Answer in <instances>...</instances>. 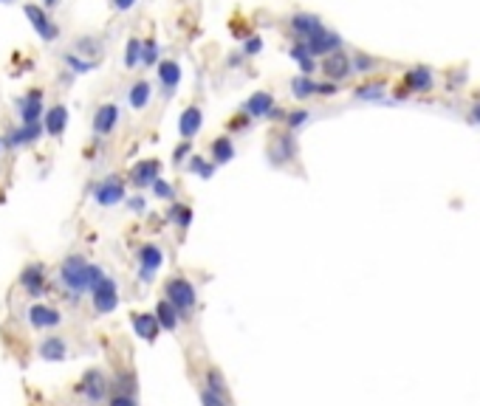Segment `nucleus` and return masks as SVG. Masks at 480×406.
Instances as JSON below:
<instances>
[{"mask_svg": "<svg viewBox=\"0 0 480 406\" xmlns=\"http://www.w3.org/2000/svg\"><path fill=\"white\" fill-rule=\"evenodd\" d=\"M339 93V82H333V79H319V85H316V97L319 99H331V97H336Z\"/></svg>", "mask_w": 480, "mask_h": 406, "instance_id": "obj_42", "label": "nucleus"}, {"mask_svg": "<svg viewBox=\"0 0 480 406\" xmlns=\"http://www.w3.org/2000/svg\"><path fill=\"white\" fill-rule=\"evenodd\" d=\"M105 277L102 266H94V262H88L82 254H68L60 266V279L68 291L74 296H82V294H90L97 288V282Z\"/></svg>", "mask_w": 480, "mask_h": 406, "instance_id": "obj_1", "label": "nucleus"}, {"mask_svg": "<svg viewBox=\"0 0 480 406\" xmlns=\"http://www.w3.org/2000/svg\"><path fill=\"white\" fill-rule=\"evenodd\" d=\"M130 325L136 330V336L144 339V342H155L158 330H162V322H158L155 310H153V314H133L130 316Z\"/></svg>", "mask_w": 480, "mask_h": 406, "instance_id": "obj_22", "label": "nucleus"}, {"mask_svg": "<svg viewBox=\"0 0 480 406\" xmlns=\"http://www.w3.org/2000/svg\"><path fill=\"white\" fill-rule=\"evenodd\" d=\"M323 26H325L323 17L314 14V12H294V14L288 17V29H291L294 40H308V37H314Z\"/></svg>", "mask_w": 480, "mask_h": 406, "instance_id": "obj_13", "label": "nucleus"}, {"mask_svg": "<svg viewBox=\"0 0 480 406\" xmlns=\"http://www.w3.org/2000/svg\"><path fill=\"white\" fill-rule=\"evenodd\" d=\"M469 113H472V122H477V125H480V102H475Z\"/></svg>", "mask_w": 480, "mask_h": 406, "instance_id": "obj_48", "label": "nucleus"}, {"mask_svg": "<svg viewBox=\"0 0 480 406\" xmlns=\"http://www.w3.org/2000/svg\"><path fill=\"white\" fill-rule=\"evenodd\" d=\"M79 392L90 401V403H99L108 392V378L99 372V370H88L82 375V384H79Z\"/></svg>", "mask_w": 480, "mask_h": 406, "instance_id": "obj_20", "label": "nucleus"}, {"mask_svg": "<svg viewBox=\"0 0 480 406\" xmlns=\"http://www.w3.org/2000/svg\"><path fill=\"white\" fill-rule=\"evenodd\" d=\"M153 99V85L147 79H139V82H133L130 90H127V105L133 110H144Z\"/></svg>", "mask_w": 480, "mask_h": 406, "instance_id": "obj_30", "label": "nucleus"}, {"mask_svg": "<svg viewBox=\"0 0 480 406\" xmlns=\"http://www.w3.org/2000/svg\"><path fill=\"white\" fill-rule=\"evenodd\" d=\"M286 113H288V110L277 105V107H274V110H271V116H268V118H271V122H286Z\"/></svg>", "mask_w": 480, "mask_h": 406, "instance_id": "obj_47", "label": "nucleus"}, {"mask_svg": "<svg viewBox=\"0 0 480 406\" xmlns=\"http://www.w3.org/2000/svg\"><path fill=\"white\" fill-rule=\"evenodd\" d=\"M401 88L407 93H429L435 90V71H432L429 65H413L404 71V82Z\"/></svg>", "mask_w": 480, "mask_h": 406, "instance_id": "obj_8", "label": "nucleus"}, {"mask_svg": "<svg viewBox=\"0 0 480 406\" xmlns=\"http://www.w3.org/2000/svg\"><path fill=\"white\" fill-rule=\"evenodd\" d=\"M319 74H323V79H333V82H345L353 77V60L351 54H345V49L342 51H333L328 57L319 60Z\"/></svg>", "mask_w": 480, "mask_h": 406, "instance_id": "obj_4", "label": "nucleus"}, {"mask_svg": "<svg viewBox=\"0 0 480 406\" xmlns=\"http://www.w3.org/2000/svg\"><path fill=\"white\" fill-rule=\"evenodd\" d=\"M167 220H170L173 226H178L181 231H187V229L192 226V209L184 206V203H173V206L167 209Z\"/></svg>", "mask_w": 480, "mask_h": 406, "instance_id": "obj_32", "label": "nucleus"}, {"mask_svg": "<svg viewBox=\"0 0 480 406\" xmlns=\"http://www.w3.org/2000/svg\"><path fill=\"white\" fill-rule=\"evenodd\" d=\"M65 65L71 68L74 74H90V71L97 68L94 60H82V57H77V54H68V57H65Z\"/></svg>", "mask_w": 480, "mask_h": 406, "instance_id": "obj_38", "label": "nucleus"}, {"mask_svg": "<svg viewBox=\"0 0 480 406\" xmlns=\"http://www.w3.org/2000/svg\"><path fill=\"white\" fill-rule=\"evenodd\" d=\"M17 116H20V125H37V122H42L45 107H42V90L40 88L29 90L26 97L17 99Z\"/></svg>", "mask_w": 480, "mask_h": 406, "instance_id": "obj_11", "label": "nucleus"}, {"mask_svg": "<svg viewBox=\"0 0 480 406\" xmlns=\"http://www.w3.org/2000/svg\"><path fill=\"white\" fill-rule=\"evenodd\" d=\"M37 353H40L42 361H51V364H57V361H65V355H68V344H65V339H62V336H49V339H42V342H40Z\"/></svg>", "mask_w": 480, "mask_h": 406, "instance_id": "obj_25", "label": "nucleus"}, {"mask_svg": "<svg viewBox=\"0 0 480 406\" xmlns=\"http://www.w3.org/2000/svg\"><path fill=\"white\" fill-rule=\"evenodd\" d=\"M6 147V138H0V150H3Z\"/></svg>", "mask_w": 480, "mask_h": 406, "instance_id": "obj_50", "label": "nucleus"}, {"mask_svg": "<svg viewBox=\"0 0 480 406\" xmlns=\"http://www.w3.org/2000/svg\"><path fill=\"white\" fill-rule=\"evenodd\" d=\"M308 118H311V110L308 107H294V110H288L286 113V130H291V133H296L300 127H305L308 125Z\"/></svg>", "mask_w": 480, "mask_h": 406, "instance_id": "obj_36", "label": "nucleus"}, {"mask_svg": "<svg viewBox=\"0 0 480 406\" xmlns=\"http://www.w3.org/2000/svg\"><path fill=\"white\" fill-rule=\"evenodd\" d=\"M45 133V125L37 122V125H20V127H12L6 133V147L17 150V147H26V144H34V141H40Z\"/></svg>", "mask_w": 480, "mask_h": 406, "instance_id": "obj_17", "label": "nucleus"}, {"mask_svg": "<svg viewBox=\"0 0 480 406\" xmlns=\"http://www.w3.org/2000/svg\"><path fill=\"white\" fill-rule=\"evenodd\" d=\"M127 206H130V212H139V214H142V212L147 209V201H144L142 195H136V198L127 201Z\"/></svg>", "mask_w": 480, "mask_h": 406, "instance_id": "obj_46", "label": "nucleus"}, {"mask_svg": "<svg viewBox=\"0 0 480 406\" xmlns=\"http://www.w3.org/2000/svg\"><path fill=\"white\" fill-rule=\"evenodd\" d=\"M187 170H190L192 175H198L201 181H210V178L215 175V170H218V164H215L212 158L207 161L203 155H192V158H190V164H187Z\"/></svg>", "mask_w": 480, "mask_h": 406, "instance_id": "obj_33", "label": "nucleus"}, {"mask_svg": "<svg viewBox=\"0 0 480 406\" xmlns=\"http://www.w3.org/2000/svg\"><path fill=\"white\" fill-rule=\"evenodd\" d=\"M162 62V45L155 42V37H147L144 45H142V65L144 68H155Z\"/></svg>", "mask_w": 480, "mask_h": 406, "instance_id": "obj_35", "label": "nucleus"}, {"mask_svg": "<svg viewBox=\"0 0 480 406\" xmlns=\"http://www.w3.org/2000/svg\"><path fill=\"white\" fill-rule=\"evenodd\" d=\"M158 178H162V161L158 158H142L139 164H133V170L127 175V181L136 186V189H147L153 186Z\"/></svg>", "mask_w": 480, "mask_h": 406, "instance_id": "obj_12", "label": "nucleus"}, {"mask_svg": "<svg viewBox=\"0 0 480 406\" xmlns=\"http://www.w3.org/2000/svg\"><path fill=\"white\" fill-rule=\"evenodd\" d=\"M26 17H29V23H31V29L37 31V37L40 40H45V42H54L57 37H60V26L49 17V12H45V6H37V3H29L26 9Z\"/></svg>", "mask_w": 480, "mask_h": 406, "instance_id": "obj_7", "label": "nucleus"}, {"mask_svg": "<svg viewBox=\"0 0 480 406\" xmlns=\"http://www.w3.org/2000/svg\"><path fill=\"white\" fill-rule=\"evenodd\" d=\"M136 3H139V0H110V6L116 12H130Z\"/></svg>", "mask_w": 480, "mask_h": 406, "instance_id": "obj_45", "label": "nucleus"}, {"mask_svg": "<svg viewBox=\"0 0 480 406\" xmlns=\"http://www.w3.org/2000/svg\"><path fill=\"white\" fill-rule=\"evenodd\" d=\"M308 49H311V54L316 57V60H323V57H328V54H333V51H342L345 49V40H342V34L339 31H333V29H328V26H323L314 37H308V40H303Z\"/></svg>", "mask_w": 480, "mask_h": 406, "instance_id": "obj_6", "label": "nucleus"}, {"mask_svg": "<svg viewBox=\"0 0 480 406\" xmlns=\"http://www.w3.org/2000/svg\"><path fill=\"white\" fill-rule=\"evenodd\" d=\"M263 51V37L260 34H249L243 40V57H257Z\"/></svg>", "mask_w": 480, "mask_h": 406, "instance_id": "obj_40", "label": "nucleus"}, {"mask_svg": "<svg viewBox=\"0 0 480 406\" xmlns=\"http://www.w3.org/2000/svg\"><path fill=\"white\" fill-rule=\"evenodd\" d=\"M288 57L296 62V68H300V74H308L314 77L316 71H319V60L311 54V49L303 42V40H294L291 42V49H288Z\"/></svg>", "mask_w": 480, "mask_h": 406, "instance_id": "obj_21", "label": "nucleus"}, {"mask_svg": "<svg viewBox=\"0 0 480 406\" xmlns=\"http://www.w3.org/2000/svg\"><path fill=\"white\" fill-rule=\"evenodd\" d=\"M384 93H387V82H381V79H364L362 85L353 88V99H359V102H381Z\"/></svg>", "mask_w": 480, "mask_h": 406, "instance_id": "obj_27", "label": "nucleus"}, {"mask_svg": "<svg viewBox=\"0 0 480 406\" xmlns=\"http://www.w3.org/2000/svg\"><path fill=\"white\" fill-rule=\"evenodd\" d=\"M266 158L271 166H277V170H283V166L294 164L296 158V136L291 130H274L268 144H266Z\"/></svg>", "mask_w": 480, "mask_h": 406, "instance_id": "obj_3", "label": "nucleus"}, {"mask_svg": "<svg viewBox=\"0 0 480 406\" xmlns=\"http://www.w3.org/2000/svg\"><path fill=\"white\" fill-rule=\"evenodd\" d=\"M155 77H158V85H162V90H164V97L170 99L173 93L178 90V85H181V65L175 62V60H162L155 65Z\"/></svg>", "mask_w": 480, "mask_h": 406, "instance_id": "obj_14", "label": "nucleus"}, {"mask_svg": "<svg viewBox=\"0 0 480 406\" xmlns=\"http://www.w3.org/2000/svg\"><path fill=\"white\" fill-rule=\"evenodd\" d=\"M119 116H122L119 105H113V102L99 105L97 113H94V133H97L99 138H102V136H110L113 130H116V125H119Z\"/></svg>", "mask_w": 480, "mask_h": 406, "instance_id": "obj_16", "label": "nucleus"}, {"mask_svg": "<svg viewBox=\"0 0 480 406\" xmlns=\"http://www.w3.org/2000/svg\"><path fill=\"white\" fill-rule=\"evenodd\" d=\"M351 60H353V74H362V77H370L381 68V62L373 54H364V51H353Z\"/></svg>", "mask_w": 480, "mask_h": 406, "instance_id": "obj_31", "label": "nucleus"}, {"mask_svg": "<svg viewBox=\"0 0 480 406\" xmlns=\"http://www.w3.org/2000/svg\"><path fill=\"white\" fill-rule=\"evenodd\" d=\"M20 285H23V291H26L29 296H34V299H40L45 294V271H42L40 262L37 266H29L20 274Z\"/></svg>", "mask_w": 480, "mask_h": 406, "instance_id": "obj_23", "label": "nucleus"}, {"mask_svg": "<svg viewBox=\"0 0 480 406\" xmlns=\"http://www.w3.org/2000/svg\"><path fill=\"white\" fill-rule=\"evenodd\" d=\"M251 122H255V118H251L249 113H243V110H240V113H238V116L232 118V122H229V133H238V130H246V127H249Z\"/></svg>", "mask_w": 480, "mask_h": 406, "instance_id": "obj_43", "label": "nucleus"}, {"mask_svg": "<svg viewBox=\"0 0 480 406\" xmlns=\"http://www.w3.org/2000/svg\"><path fill=\"white\" fill-rule=\"evenodd\" d=\"M42 6L45 9H54V6H60V0H42Z\"/></svg>", "mask_w": 480, "mask_h": 406, "instance_id": "obj_49", "label": "nucleus"}, {"mask_svg": "<svg viewBox=\"0 0 480 406\" xmlns=\"http://www.w3.org/2000/svg\"><path fill=\"white\" fill-rule=\"evenodd\" d=\"M201 127H203V110H201V105H187L184 110H181V116H178V136L192 141L201 133Z\"/></svg>", "mask_w": 480, "mask_h": 406, "instance_id": "obj_15", "label": "nucleus"}, {"mask_svg": "<svg viewBox=\"0 0 480 406\" xmlns=\"http://www.w3.org/2000/svg\"><path fill=\"white\" fill-rule=\"evenodd\" d=\"M316 85H319V79H314V77H308V74H296V77L288 82V90H291V97H294L296 102H305V99H314V97H316Z\"/></svg>", "mask_w": 480, "mask_h": 406, "instance_id": "obj_26", "label": "nucleus"}, {"mask_svg": "<svg viewBox=\"0 0 480 406\" xmlns=\"http://www.w3.org/2000/svg\"><path fill=\"white\" fill-rule=\"evenodd\" d=\"M90 302H94V310L97 314H113V310L119 307V285H116V279L113 277H102L99 282H97V288L90 291Z\"/></svg>", "mask_w": 480, "mask_h": 406, "instance_id": "obj_5", "label": "nucleus"}, {"mask_svg": "<svg viewBox=\"0 0 480 406\" xmlns=\"http://www.w3.org/2000/svg\"><path fill=\"white\" fill-rule=\"evenodd\" d=\"M94 201H97L99 206H105V209L119 206V203L125 201V181H122L119 175L102 178V181L94 186Z\"/></svg>", "mask_w": 480, "mask_h": 406, "instance_id": "obj_9", "label": "nucleus"}, {"mask_svg": "<svg viewBox=\"0 0 480 406\" xmlns=\"http://www.w3.org/2000/svg\"><path fill=\"white\" fill-rule=\"evenodd\" d=\"M29 325L37 327V330H51V327H60L62 325V314L51 305H31L29 307Z\"/></svg>", "mask_w": 480, "mask_h": 406, "instance_id": "obj_18", "label": "nucleus"}, {"mask_svg": "<svg viewBox=\"0 0 480 406\" xmlns=\"http://www.w3.org/2000/svg\"><path fill=\"white\" fill-rule=\"evenodd\" d=\"M210 158H212L218 166L229 164V161L235 158V141H232V136H215L212 144H210Z\"/></svg>", "mask_w": 480, "mask_h": 406, "instance_id": "obj_28", "label": "nucleus"}, {"mask_svg": "<svg viewBox=\"0 0 480 406\" xmlns=\"http://www.w3.org/2000/svg\"><path fill=\"white\" fill-rule=\"evenodd\" d=\"M155 316H158V322H162V330H178V325H181V310L164 296V299H158V305H155Z\"/></svg>", "mask_w": 480, "mask_h": 406, "instance_id": "obj_29", "label": "nucleus"}, {"mask_svg": "<svg viewBox=\"0 0 480 406\" xmlns=\"http://www.w3.org/2000/svg\"><path fill=\"white\" fill-rule=\"evenodd\" d=\"M108 406H139V403H136V398H133V395L119 392V395H113V398H110V403H108Z\"/></svg>", "mask_w": 480, "mask_h": 406, "instance_id": "obj_44", "label": "nucleus"}, {"mask_svg": "<svg viewBox=\"0 0 480 406\" xmlns=\"http://www.w3.org/2000/svg\"><path fill=\"white\" fill-rule=\"evenodd\" d=\"M274 107H277V99H274L268 90H255L243 102V113H249L251 118H268Z\"/></svg>", "mask_w": 480, "mask_h": 406, "instance_id": "obj_19", "label": "nucleus"}, {"mask_svg": "<svg viewBox=\"0 0 480 406\" xmlns=\"http://www.w3.org/2000/svg\"><path fill=\"white\" fill-rule=\"evenodd\" d=\"M207 390H212L215 395H220V398H226V381H223V375H220V370H215V367H210L207 370Z\"/></svg>", "mask_w": 480, "mask_h": 406, "instance_id": "obj_37", "label": "nucleus"}, {"mask_svg": "<svg viewBox=\"0 0 480 406\" xmlns=\"http://www.w3.org/2000/svg\"><path fill=\"white\" fill-rule=\"evenodd\" d=\"M164 266V251L162 246H155V243H144L139 246V279L147 285L155 279L158 268Z\"/></svg>", "mask_w": 480, "mask_h": 406, "instance_id": "obj_10", "label": "nucleus"}, {"mask_svg": "<svg viewBox=\"0 0 480 406\" xmlns=\"http://www.w3.org/2000/svg\"><path fill=\"white\" fill-rule=\"evenodd\" d=\"M0 3H6V0H0Z\"/></svg>", "mask_w": 480, "mask_h": 406, "instance_id": "obj_51", "label": "nucleus"}, {"mask_svg": "<svg viewBox=\"0 0 480 406\" xmlns=\"http://www.w3.org/2000/svg\"><path fill=\"white\" fill-rule=\"evenodd\" d=\"M142 45H144V40H139V37H130L127 40V45H125V68L127 71L142 65Z\"/></svg>", "mask_w": 480, "mask_h": 406, "instance_id": "obj_34", "label": "nucleus"}, {"mask_svg": "<svg viewBox=\"0 0 480 406\" xmlns=\"http://www.w3.org/2000/svg\"><path fill=\"white\" fill-rule=\"evenodd\" d=\"M192 158V144H190V141L187 138H181V144L173 150V164H184V161H190Z\"/></svg>", "mask_w": 480, "mask_h": 406, "instance_id": "obj_41", "label": "nucleus"}, {"mask_svg": "<svg viewBox=\"0 0 480 406\" xmlns=\"http://www.w3.org/2000/svg\"><path fill=\"white\" fill-rule=\"evenodd\" d=\"M150 189H153V195H155L158 201H175V186H173L170 181H164V178H158Z\"/></svg>", "mask_w": 480, "mask_h": 406, "instance_id": "obj_39", "label": "nucleus"}, {"mask_svg": "<svg viewBox=\"0 0 480 406\" xmlns=\"http://www.w3.org/2000/svg\"><path fill=\"white\" fill-rule=\"evenodd\" d=\"M164 296L181 310V316H184V319L192 314L195 305H198L195 285H192L187 277H181V274H175V277H170V279L164 282Z\"/></svg>", "mask_w": 480, "mask_h": 406, "instance_id": "obj_2", "label": "nucleus"}, {"mask_svg": "<svg viewBox=\"0 0 480 406\" xmlns=\"http://www.w3.org/2000/svg\"><path fill=\"white\" fill-rule=\"evenodd\" d=\"M42 125H45V133H49L51 138H60L65 133V127H68V107L65 105L49 107L45 116H42Z\"/></svg>", "mask_w": 480, "mask_h": 406, "instance_id": "obj_24", "label": "nucleus"}]
</instances>
